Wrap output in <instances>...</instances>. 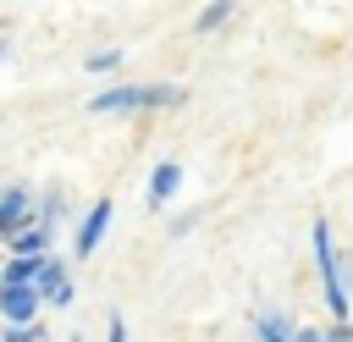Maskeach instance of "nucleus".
I'll use <instances>...</instances> for the list:
<instances>
[{
	"mask_svg": "<svg viewBox=\"0 0 353 342\" xmlns=\"http://www.w3.org/2000/svg\"><path fill=\"white\" fill-rule=\"evenodd\" d=\"M33 281H39V259H6L0 287H33Z\"/></svg>",
	"mask_w": 353,
	"mask_h": 342,
	"instance_id": "13",
	"label": "nucleus"
},
{
	"mask_svg": "<svg viewBox=\"0 0 353 342\" xmlns=\"http://www.w3.org/2000/svg\"><path fill=\"white\" fill-rule=\"evenodd\" d=\"M66 342H83V336H66Z\"/></svg>",
	"mask_w": 353,
	"mask_h": 342,
	"instance_id": "19",
	"label": "nucleus"
},
{
	"mask_svg": "<svg viewBox=\"0 0 353 342\" xmlns=\"http://www.w3.org/2000/svg\"><path fill=\"white\" fill-rule=\"evenodd\" d=\"M105 232H110V199H94V204L83 210L77 232H72V254H77V259H88V254L105 243Z\"/></svg>",
	"mask_w": 353,
	"mask_h": 342,
	"instance_id": "4",
	"label": "nucleus"
},
{
	"mask_svg": "<svg viewBox=\"0 0 353 342\" xmlns=\"http://www.w3.org/2000/svg\"><path fill=\"white\" fill-rule=\"evenodd\" d=\"M342 276H347V292H353V248L342 254Z\"/></svg>",
	"mask_w": 353,
	"mask_h": 342,
	"instance_id": "18",
	"label": "nucleus"
},
{
	"mask_svg": "<svg viewBox=\"0 0 353 342\" xmlns=\"http://www.w3.org/2000/svg\"><path fill=\"white\" fill-rule=\"evenodd\" d=\"M105 342H127V320H121V314L105 320Z\"/></svg>",
	"mask_w": 353,
	"mask_h": 342,
	"instance_id": "15",
	"label": "nucleus"
},
{
	"mask_svg": "<svg viewBox=\"0 0 353 342\" xmlns=\"http://www.w3.org/2000/svg\"><path fill=\"white\" fill-rule=\"evenodd\" d=\"M176 105H188L182 83H143V116H160V110H176Z\"/></svg>",
	"mask_w": 353,
	"mask_h": 342,
	"instance_id": "8",
	"label": "nucleus"
},
{
	"mask_svg": "<svg viewBox=\"0 0 353 342\" xmlns=\"http://www.w3.org/2000/svg\"><path fill=\"white\" fill-rule=\"evenodd\" d=\"M94 116H143V83H110L88 99Z\"/></svg>",
	"mask_w": 353,
	"mask_h": 342,
	"instance_id": "3",
	"label": "nucleus"
},
{
	"mask_svg": "<svg viewBox=\"0 0 353 342\" xmlns=\"http://www.w3.org/2000/svg\"><path fill=\"white\" fill-rule=\"evenodd\" d=\"M66 215H72V199H66V188H44V199H39V221L44 226H66Z\"/></svg>",
	"mask_w": 353,
	"mask_h": 342,
	"instance_id": "10",
	"label": "nucleus"
},
{
	"mask_svg": "<svg viewBox=\"0 0 353 342\" xmlns=\"http://www.w3.org/2000/svg\"><path fill=\"white\" fill-rule=\"evenodd\" d=\"M6 254L11 259H44V254H55V226H44V221L22 226L17 237H6Z\"/></svg>",
	"mask_w": 353,
	"mask_h": 342,
	"instance_id": "6",
	"label": "nucleus"
},
{
	"mask_svg": "<svg viewBox=\"0 0 353 342\" xmlns=\"http://www.w3.org/2000/svg\"><path fill=\"white\" fill-rule=\"evenodd\" d=\"M121 61H127V55H121L116 44H105V50H88V55H83V66H88L94 77H116V72H121Z\"/></svg>",
	"mask_w": 353,
	"mask_h": 342,
	"instance_id": "11",
	"label": "nucleus"
},
{
	"mask_svg": "<svg viewBox=\"0 0 353 342\" xmlns=\"http://www.w3.org/2000/svg\"><path fill=\"white\" fill-rule=\"evenodd\" d=\"M232 11H237V0H210V6L193 17V33H199V39H204V33H215V28H221Z\"/></svg>",
	"mask_w": 353,
	"mask_h": 342,
	"instance_id": "12",
	"label": "nucleus"
},
{
	"mask_svg": "<svg viewBox=\"0 0 353 342\" xmlns=\"http://www.w3.org/2000/svg\"><path fill=\"white\" fill-rule=\"evenodd\" d=\"M176 188H182V165H176V160H160V165L149 171V193H143L149 210H165V204L176 199Z\"/></svg>",
	"mask_w": 353,
	"mask_h": 342,
	"instance_id": "7",
	"label": "nucleus"
},
{
	"mask_svg": "<svg viewBox=\"0 0 353 342\" xmlns=\"http://www.w3.org/2000/svg\"><path fill=\"white\" fill-rule=\"evenodd\" d=\"M292 342H331V336H325V325H298Z\"/></svg>",
	"mask_w": 353,
	"mask_h": 342,
	"instance_id": "17",
	"label": "nucleus"
},
{
	"mask_svg": "<svg viewBox=\"0 0 353 342\" xmlns=\"http://www.w3.org/2000/svg\"><path fill=\"white\" fill-rule=\"evenodd\" d=\"M309 248H314V276H320L325 314H331V320H347V314H353V292H347L342 248H336V237H331V221H325V215H314V226H309Z\"/></svg>",
	"mask_w": 353,
	"mask_h": 342,
	"instance_id": "1",
	"label": "nucleus"
},
{
	"mask_svg": "<svg viewBox=\"0 0 353 342\" xmlns=\"http://www.w3.org/2000/svg\"><path fill=\"white\" fill-rule=\"evenodd\" d=\"M325 336H331V342H353V325H347V320H331Z\"/></svg>",
	"mask_w": 353,
	"mask_h": 342,
	"instance_id": "16",
	"label": "nucleus"
},
{
	"mask_svg": "<svg viewBox=\"0 0 353 342\" xmlns=\"http://www.w3.org/2000/svg\"><path fill=\"white\" fill-rule=\"evenodd\" d=\"M39 221V193L28 188V182H11L6 193H0V237H17L22 226H33Z\"/></svg>",
	"mask_w": 353,
	"mask_h": 342,
	"instance_id": "2",
	"label": "nucleus"
},
{
	"mask_svg": "<svg viewBox=\"0 0 353 342\" xmlns=\"http://www.w3.org/2000/svg\"><path fill=\"white\" fill-rule=\"evenodd\" d=\"M0 320H6V325H33V320H44V292H39V287H0Z\"/></svg>",
	"mask_w": 353,
	"mask_h": 342,
	"instance_id": "5",
	"label": "nucleus"
},
{
	"mask_svg": "<svg viewBox=\"0 0 353 342\" xmlns=\"http://www.w3.org/2000/svg\"><path fill=\"white\" fill-rule=\"evenodd\" d=\"M254 336L259 342H292L298 336V320L281 314V309H265V314H254Z\"/></svg>",
	"mask_w": 353,
	"mask_h": 342,
	"instance_id": "9",
	"label": "nucleus"
},
{
	"mask_svg": "<svg viewBox=\"0 0 353 342\" xmlns=\"http://www.w3.org/2000/svg\"><path fill=\"white\" fill-rule=\"evenodd\" d=\"M44 336H50L44 320H33V325H6V331H0V342H44Z\"/></svg>",
	"mask_w": 353,
	"mask_h": 342,
	"instance_id": "14",
	"label": "nucleus"
}]
</instances>
